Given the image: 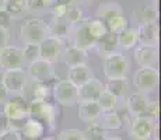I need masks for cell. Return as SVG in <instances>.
<instances>
[{
	"label": "cell",
	"mask_w": 161,
	"mask_h": 140,
	"mask_svg": "<svg viewBox=\"0 0 161 140\" xmlns=\"http://www.w3.org/2000/svg\"><path fill=\"white\" fill-rule=\"evenodd\" d=\"M103 90H104L103 81H100L98 79L94 77V79L88 80L87 83L77 87V99L79 101H97L100 94L103 92Z\"/></svg>",
	"instance_id": "14"
},
{
	"label": "cell",
	"mask_w": 161,
	"mask_h": 140,
	"mask_svg": "<svg viewBox=\"0 0 161 140\" xmlns=\"http://www.w3.org/2000/svg\"><path fill=\"white\" fill-rule=\"evenodd\" d=\"M104 76L105 79H128L130 71V63L122 52H114L104 58Z\"/></svg>",
	"instance_id": "2"
},
{
	"label": "cell",
	"mask_w": 161,
	"mask_h": 140,
	"mask_svg": "<svg viewBox=\"0 0 161 140\" xmlns=\"http://www.w3.org/2000/svg\"><path fill=\"white\" fill-rule=\"evenodd\" d=\"M129 135L133 140L157 139V119L147 115L135 116L130 123Z\"/></svg>",
	"instance_id": "4"
},
{
	"label": "cell",
	"mask_w": 161,
	"mask_h": 140,
	"mask_svg": "<svg viewBox=\"0 0 161 140\" xmlns=\"http://www.w3.org/2000/svg\"><path fill=\"white\" fill-rule=\"evenodd\" d=\"M108 28V32H112V34H119L120 31L126 30L129 27V20L125 17L123 14L115 15V17L109 18L108 21H105Z\"/></svg>",
	"instance_id": "30"
},
{
	"label": "cell",
	"mask_w": 161,
	"mask_h": 140,
	"mask_svg": "<svg viewBox=\"0 0 161 140\" xmlns=\"http://www.w3.org/2000/svg\"><path fill=\"white\" fill-rule=\"evenodd\" d=\"M98 125L103 126L105 130H116L120 129L123 125L122 118L119 116V114L115 111H108V112H103L100 115V118L97 119Z\"/></svg>",
	"instance_id": "24"
},
{
	"label": "cell",
	"mask_w": 161,
	"mask_h": 140,
	"mask_svg": "<svg viewBox=\"0 0 161 140\" xmlns=\"http://www.w3.org/2000/svg\"><path fill=\"white\" fill-rule=\"evenodd\" d=\"M69 36L72 38L74 46H77L80 49H84V51L94 49L95 43H97V41L90 35L87 30V18H83L80 23L73 24L72 28H70Z\"/></svg>",
	"instance_id": "11"
},
{
	"label": "cell",
	"mask_w": 161,
	"mask_h": 140,
	"mask_svg": "<svg viewBox=\"0 0 161 140\" xmlns=\"http://www.w3.org/2000/svg\"><path fill=\"white\" fill-rule=\"evenodd\" d=\"M84 135L87 137V140H105V137H107V130L103 126L98 125L97 120H94V122L88 123Z\"/></svg>",
	"instance_id": "32"
},
{
	"label": "cell",
	"mask_w": 161,
	"mask_h": 140,
	"mask_svg": "<svg viewBox=\"0 0 161 140\" xmlns=\"http://www.w3.org/2000/svg\"><path fill=\"white\" fill-rule=\"evenodd\" d=\"M8 91L6 90V87L3 86V83H2V76H0V104H4L6 101L8 99Z\"/></svg>",
	"instance_id": "43"
},
{
	"label": "cell",
	"mask_w": 161,
	"mask_h": 140,
	"mask_svg": "<svg viewBox=\"0 0 161 140\" xmlns=\"http://www.w3.org/2000/svg\"><path fill=\"white\" fill-rule=\"evenodd\" d=\"M74 2H88V0H74Z\"/></svg>",
	"instance_id": "49"
},
{
	"label": "cell",
	"mask_w": 161,
	"mask_h": 140,
	"mask_svg": "<svg viewBox=\"0 0 161 140\" xmlns=\"http://www.w3.org/2000/svg\"><path fill=\"white\" fill-rule=\"evenodd\" d=\"M0 64L3 70L8 69H23L24 62L23 49L14 45H6L0 49Z\"/></svg>",
	"instance_id": "12"
},
{
	"label": "cell",
	"mask_w": 161,
	"mask_h": 140,
	"mask_svg": "<svg viewBox=\"0 0 161 140\" xmlns=\"http://www.w3.org/2000/svg\"><path fill=\"white\" fill-rule=\"evenodd\" d=\"M49 27V35L52 36H58V38H66L70 34V25L64 18H53L51 24H48Z\"/></svg>",
	"instance_id": "27"
},
{
	"label": "cell",
	"mask_w": 161,
	"mask_h": 140,
	"mask_svg": "<svg viewBox=\"0 0 161 140\" xmlns=\"http://www.w3.org/2000/svg\"><path fill=\"white\" fill-rule=\"evenodd\" d=\"M2 83L11 95L24 94L28 84V74L24 69H8L3 70Z\"/></svg>",
	"instance_id": "6"
},
{
	"label": "cell",
	"mask_w": 161,
	"mask_h": 140,
	"mask_svg": "<svg viewBox=\"0 0 161 140\" xmlns=\"http://www.w3.org/2000/svg\"><path fill=\"white\" fill-rule=\"evenodd\" d=\"M139 43L147 45H158V24L154 23H142L137 27Z\"/></svg>",
	"instance_id": "16"
},
{
	"label": "cell",
	"mask_w": 161,
	"mask_h": 140,
	"mask_svg": "<svg viewBox=\"0 0 161 140\" xmlns=\"http://www.w3.org/2000/svg\"><path fill=\"white\" fill-rule=\"evenodd\" d=\"M150 99L147 98V94L143 92H132L128 98H126V108L130 116H140V115H146L147 107Z\"/></svg>",
	"instance_id": "15"
},
{
	"label": "cell",
	"mask_w": 161,
	"mask_h": 140,
	"mask_svg": "<svg viewBox=\"0 0 161 140\" xmlns=\"http://www.w3.org/2000/svg\"><path fill=\"white\" fill-rule=\"evenodd\" d=\"M70 4H72V3H70ZM70 4L59 0L56 4L52 7V15H53V18H64V15H66L67 10H69Z\"/></svg>",
	"instance_id": "37"
},
{
	"label": "cell",
	"mask_w": 161,
	"mask_h": 140,
	"mask_svg": "<svg viewBox=\"0 0 161 140\" xmlns=\"http://www.w3.org/2000/svg\"><path fill=\"white\" fill-rule=\"evenodd\" d=\"M49 94H51V90H49L48 84H45V83H35V81H34V88H32V92H31L30 102H34V101H48Z\"/></svg>",
	"instance_id": "33"
},
{
	"label": "cell",
	"mask_w": 161,
	"mask_h": 140,
	"mask_svg": "<svg viewBox=\"0 0 161 140\" xmlns=\"http://www.w3.org/2000/svg\"><path fill=\"white\" fill-rule=\"evenodd\" d=\"M104 88L112 92L115 97L119 98V101H123L126 92H128V79H112L108 80L107 84H104Z\"/></svg>",
	"instance_id": "26"
},
{
	"label": "cell",
	"mask_w": 161,
	"mask_h": 140,
	"mask_svg": "<svg viewBox=\"0 0 161 140\" xmlns=\"http://www.w3.org/2000/svg\"><path fill=\"white\" fill-rule=\"evenodd\" d=\"M64 20H66L70 25L80 23V21L83 20V10L77 4L72 3V4L69 6V10H67L66 15H64Z\"/></svg>",
	"instance_id": "35"
},
{
	"label": "cell",
	"mask_w": 161,
	"mask_h": 140,
	"mask_svg": "<svg viewBox=\"0 0 161 140\" xmlns=\"http://www.w3.org/2000/svg\"><path fill=\"white\" fill-rule=\"evenodd\" d=\"M160 74L156 67H140L133 76L136 90L143 94H150L158 87Z\"/></svg>",
	"instance_id": "7"
},
{
	"label": "cell",
	"mask_w": 161,
	"mask_h": 140,
	"mask_svg": "<svg viewBox=\"0 0 161 140\" xmlns=\"http://www.w3.org/2000/svg\"><path fill=\"white\" fill-rule=\"evenodd\" d=\"M39 140H58V139L53 137V136H46V137H41Z\"/></svg>",
	"instance_id": "46"
},
{
	"label": "cell",
	"mask_w": 161,
	"mask_h": 140,
	"mask_svg": "<svg viewBox=\"0 0 161 140\" xmlns=\"http://www.w3.org/2000/svg\"><path fill=\"white\" fill-rule=\"evenodd\" d=\"M105 140H122V139H120V137H108V136H107Z\"/></svg>",
	"instance_id": "47"
},
{
	"label": "cell",
	"mask_w": 161,
	"mask_h": 140,
	"mask_svg": "<svg viewBox=\"0 0 161 140\" xmlns=\"http://www.w3.org/2000/svg\"><path fill=\"white\" fill-rule=\"evenodd\" d=\"M8 45V30L4 27H0V49Z\"/></svg>",
	"instance_id": "41"
},
{
	"label": "cell",
	"mask_w": 161,
	"mask_h": 140,
	"mask_svg": "<svg viewBox=\"0 0 161 140\" xmlns=\"http://www.w3.org/2000/svg\"><path fill=\"white\" fill-rule=\"evenodd\" d=\"M77 104H79V118L84 123L94 122L103 114V109L97 101H79Z\"/></svg>",
	"instance_id": "18"
},
{
	"label": "cell",
	"mask_w": 161,
	"mask_h": 140,
	"mask_svg": "<svg viewBox=\"0 0 161 140\" xmlns=\"http://www.w3.org/2000/svg\"><path fill=\"white\" fill-rule=\"evenodd\" d=\"M53 97L58 104L63 107H73L77 104V86L67 79L58 80L53 86Z\"/></svg>",
	"instance_id": "10"
},
{
	"label": "cell",
	"mask_w": 161,
	"mask_h": 140,
	"mask_svg": "<svg viewBox=\"0 0 161 140\" xmlns=\"http://www.w3.org/2000/svg\"><path fill=\"white\" fill-rule=\"evenodd\" d=\"M13 18L8 15L7 11H0V27H4V28H8V25L11 24Z\"/></svg>",
	"instance_id": "42"
},
{
	"label": "cell",
	"mask_w": 161,
	"mask_h": 140,
	"mask_svg": "<svg viewBox=\"0 0 161 140\" xmlns=\"http://www.w3.org/2000/svg\"><path fill=\"white\" fill-rule=\"evenodd\" d=\"M60 2H64V3H69V4H70V3H74V0H60Z\"/></svg>",
	"instance_id": "48"
},
{
	"label": "cell",
	"mask_w": 161,
	"mask_h": 140,
	"mask_svg": "<svg viewBox=\"0 0 161 140\" xmlns=\"http://www.w3.org/2000/svg\"><path fill=\"white\" fill-rule=\"evenodd\" d=\"M62 60L66 66L72 67V66H77V64H83L87 63L88 60V53L84 49H80L74 45L66 46L62 55Z\"/></svg>",
	"instance_id": "19"
},
{
	"label": "cell",
	"mask_w": 161,
	"mask_h": 140,
	"mask_svg": "<svg viewBox=\"0 0 161 140\" xmlns=\"http://www.w3.org/2000/svg\"><path fill=\"white\" fill-rule=\"evenodd\" d=\"M10 127H11L10 120L7 119V116H6L4 114H3V111H0V135H3V133H4L7 129H10Z\"/></svg>",
	"instance_id": "40"
},
{
	"label": "cell",
	"mask_w": 161,
	"mask_h": 140,
	"mask_svg": "<svg viewBox=\"0 0 161 140\" xmlns=\"http://www.w3.org/2000/svg\"><path fill=\"white\" fill-rule=\"evenodd\" d=\"M0 140H23V136H21V132L18 129L10 127L3 135H0Z\"/></svg>",
	"instance_id": "39"
},
{
	"label": "cell",
	"mask_w": 161,
	"mask_h": 140,
	"mask_svg": "<svg viewBox=\"0 0 161 140\" xmlns=\"http://www.w3.org/2000/svg\"><path fill=\"white\" fill-rule=\"evenodd\" d=\"M20 36L24 43H41L46 36H49V27L39 17L25 18L21 24Z\"/></svg>",
	"instance_id": "1"
},
{
	"label": "cell",
	"mask_w": 161,
	"mask_h": 140,
	"mask_svg": "<svg viewBox=\"0 0 161 140\" xmlns=\"http://www.w3.org/2000/svg\"><path fill=\"white\" fill-rule=\"evenodd\" d=\"M100 108L103 109V112H108V111H115L119 105V98L115 97L112 92H109L108 90H103V92L100 94V97L97 99Z\"/></svg>",
	"instance_id": "28"
},
{
	"label": "cell",
	"mask_w": 161,
	"mask_h": 140,
	"mask_svg": "<svg viewBox=\"0 0 161 140\" xmlns=\"http://www.w3.org/2000/svg\"><path fill=\"white\" fill-rule=\"evenodd\" d=\"M91 79H94V71L91 70V67L87 66V63L72 66L67 70V80L72 81L74 86H77V87L87 83L88 80H91Z\"/></svg>",
	"instance_id": "17"
},
{
	"label": "cell",
	"mask_w": 161,
	"mask_h": 140,
	"mask_svg": "<svg viewBox=\"0 0 161 140\" xmlns=\"http://www.w3.org/2000/svg\"><path fill=\"white\" fill-rule=\"evenodd\" d=\"M0 71H2V64H0Z\"/></svg>",
	"instance_id": "51"
},
{
	"label": "cell",
	"mask_w": 161,
	"mask_h": 140,
	"mask_svg": "<svg viewBox=\"0 0 161 140\" xmlns=\"http://www.w3.org/2000/svg\"><path fill=\"white\" fill-rule=\"evenodd\" d=\"M27 74H28V79H31L35 83L48 84L56 79L53 63H51V62H48V60H44V59H41V58L28 64Z\"/></svg>",
	"instance_id": "8"
},
{
	"label": "cell",
	"mask_w": 161,
	"mask_h": 140,
	"mask_svg": "<svg viewBox=\"0 0 161 140\" xmlns=\"http://www.w3.org/2000/svg\"><path fill=\"white\" fill-rule=\"evenodd\" d=\"M25 10L27 13H41L46 8L42 4V0H25Z\"/></svg>",
	"instance_id": "38"
},
{
	"label": "cell",
	"mask_w": 161,
	"mask_h": 140,
	"mask_svg": "<svg viewBox=\"0 0 161 140\" xmlns=\"http://www.w3.org/2000/svg\"><path fill=\"white\" fill-rule=\"evenodd\" d=\"M28 118H32V119L41 122L45 127L53 130L56 126L58 109L53 104L48 101L28 102Z\"/></svg>",
	"instance_id": "3"
},
{
	"label": "cell",
	"mask_w": 161,
	"mask_h": 140,
	"mask_svg": "<svg viewBox=\"0 0 161 140\" xmlns=\"http://www.w3.org/2000/svg\"><path fill=\"white\" fill-rule=\"evenodd\" d=\"M148 140H158V139H148Z\"/></svg>",
	"instance_id": "50"
},
{
	"label": "cell",
	"mask_w": 161,
	"mask_h": 140,
	"mask_svg": "<svg viewBox=\"0 0 161 140\" xmlns=\"http://www.w3.org/2000/svg\"><path fill=\"white\" fill-rule=\"evenodd\" d=\"M133 17L139 24L142 23H154L158 20V8L156 4H147L135 10Z\"/></svg>",
	"instance_id": "25"
},
{
	"label": "cell",
	"mask_w": 161,
	"mask_h": 140,
	"mask_svg": "<svg viewBox=\"0 0 161 140\" xmlns=\"http://www.w3.org/2000/svg\"><path fill=\"white\" fill-rule=\"evenodd\" d=\"M7 7V0H0V11H6Z\"/></svg>",
	"instance_id": "45"
},
{
	"label": "cell",
	"mask_w": 161,
	"mask_h": 140,
	"mask_svg": "<svg viewBox=\"0 0 161 140\" xmlns=\"http://www.w3.org/2000/svg\"><path fill=\"white\" fill-rule=\"evenodd\" d=\"M45 133V126L41 122L32 119V118H27L24 120L23 126H21V136L23 140H39L44 137Z\"/></svg>",
	"instance_id": "20"
},
{
	"label": "cell",
	"mask_w": 161,
	"mask_h": 140,
	"mask_svg": "<svg viewBox=\"0 0 161 140\" xmlns=\"http://www.w3.org/2000/svg\"><path fill=\"white\" fill-rule=\"evenodd\" d=\"M6 11L8 13L11 18H23L24 14L27 13L25 10V0H7V7Z\"/></svg>",
	"instance_id": "31"
},
{
	"label": "cell",
	"mask_w": 161,
	"mask_h": 140,
	"mask_svg": "<svg viewBox=\"0 0 161 140\" xmlns=\"http://www.w3.org/2000/svg\"><path fill=\"white\" fill-rule=\"evenodd\" d=\"M118 48L119 46L116 42V34L108 32L105 36L98 39L94 49L98 52V55H101V58H105V56L114 53V52H118Z\"/></svg>",
	"instance_id": "22"
},
{
	"label": "cell",
	"mask_w": 161,
	"mask_h": 140,
	"mask_svg": "<svg viewBox=\"0 0 161 140\" xmlns=\"http://www.w3.org/2000/svg\"><path fill=\"white\" fill-rule=\"evenodd\" d=\"M118 46L123 51H130L139 43V34L136 27H128L126 30L116 34Z\"/></svg>",
	"instance_id": "21"
},
{
	"label": "cell",
	"mask_w": 161,
	"mask_h": 140,
	"mask_svg": "<svg viewBox=\"0 0 161 140\" xmlns=\"http://www.w3.org/2000/svg\"><path fill=\"white\" fill-rule=\"evenodd\" d=\"M3 114L10 120L11 127L17 129V123L23 125V122L28 118V101L15 95L14 98H10L4 102Z\"/></svg>",
	"instance_id": "5"
},
{
	"label": "cell",
	"mask_w": 161,
	"mask_h": 140,
	"mask_svg": "<svg viewBox=\"0 0 161 140\" xmlns=\"http://www.w3.org/2000/svg\"><path fill=\"white\" fill-rule=\"evenodd\" d=\"M66 48L64 41L58 36H46V38L39 43V53H41V59L48 60L51 63L62 60V55Z\"/></svg>",
	"instance_id": "9"
},
{
	"label": "cell",
	"mask_w": 161,
	"mask_h": 140,
	"mask_svg": "<svg viewBox=\"0 0 161 140\" xmlns=\"http://www.w3.org/2000/svg\"><path fill=\"white\" fill-rule=\"evenodd\" d=\"M59 0H42V4L45 6V8H52Z\"/></svg>",
	"instance_id": "44"
},
{
	"label": "cell",
	"mask_w": 161,
	"mask_h": 140,
	"mask_svg": "<svg viewBox=\"0 0 161 140\" xmlns=\"http://www.w3.org/2000/svg\"><path fill=\"white\" fill-rule=\"evenodd\" d=\"M87 30H88L90 35L95 41L101 39L103 36H105L108 34V28H107L105 21L98 20V18H87Z\"/></svg>",
	"instance_id": "29"
},
{
	"label": "cell",
	"mask_w": 161,
	"mask_h": 140,
	"mask_svg": "<svg viewBox=\"0 0 161 140\" xmlns=\"http://www.w3.org/2000/svg\"><path fill=\"white\" fill-rule=\"evenodd\" d=\"M58 140H87L84 132L79 129H64L59 133Z\"/></svg>",
	"instance_id": "36"
},
{
	"label": "cell",
	"mask_w": 161,
	"mask_h": 140,
	"mask_svg": "<svg viewBox=\"0 0 161 140\" xmlns=\"http://www.w3.org/2000/svg\"><path fill=\"white\" fill-rule=\"evenodd\" d=\"M23 55H24V62L25 64L32 63L34 60L41 58L39 53V43H25L23 48Z\"/></svg>",
	"instance_id": "34"
},
{
	"label": "cell",
	"mask_w": 161,
	"mask_h": 140,
	"mask_svg": "<svg viewBox=\"0 0 161 140\" xmlns=\"http://www.w3.org/2000/svg\"><path fill=\"white\" fill-rule=\"evenodd\" d=\"M133 49H135L133 58L140 67H156V64L158 63V46L157 45L137 43Z\"/></svg>",
	"instance_id": "13"
},
{
	"label": "cell",
	"mask_w": 161,
	"mask_h": 140,
	"mask_svg": "<svg viewBox=\"0 0 161 140\" xmlns=\"http://www.w3.org/2000/svg\"><path fill=\"white\" fill-rule=\"evenodd\" d=\"M123 14V8L120 4H118L115 2H107V3H101L97 8L95 13V18L103 21H108L109 18L115 17V15Z\"/></svg>",
	"instance_id": "23"
}]
</instances>
